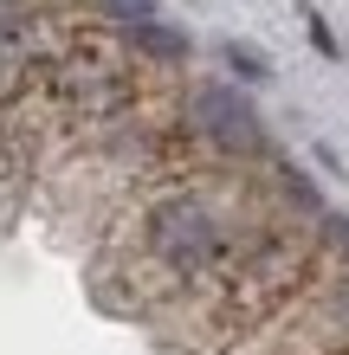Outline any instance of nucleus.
Masks as SVG:
<instances>
[{
	"label": "nucleus",
	"instance_id": "f257e3e1",
	"mask_svg": "<svg viewBox=\"0 0 349 355\" xmlns=\"http://www.w3.org/2000/svg\"><path fill=\"white\" fill-rule=\"evenodd\" d=\"M233 200L220 187H169L136 214L130 278L142 291H188L233 259Z\"/></svg>",
	"mask_w": 349,
	"mask_h": 355
},
{
	"label": "nucleus",
	"instance_id": "f03ea898",
	"mask_svg": "<svg viewBox=\"0 0 349 355\" xmlns=\"http://www.w3.org/2000/svg\"><path fill=\"white\" fill-rule=\"evenodd\" d=\"M188 130L214 142L220 155H265V123L239 97V85H194L188 91Z\"/></svg>",
	"mask_w": 349,
	"mask_h": 355
},
{
	"label": "nucleus",
	"instance_id": "7ed1b4c3",
	"mask_svg": "<svg viewBox=\"0 0 349 355\" xmlns=\"http://www.w3.org/2000/svg\"><path fill=\"white\" fill-rule=\"evenodd\" d=\"M104 13L123 26H142V19H155V0H104Z\"/></svg>",
	"mask_w": 349,
	"mask_h": 355
},
{
	"label": "nucleus",
	"instance_id": "20e7f679",
	"mask_svg": "<svg viewBox=\"0 0 349 355\" xmlns=\"http://www.w3.org/2000/svg\"><path fill=\"white\" fill-rule=\"evenodd\" d=\"M227 58H233V65H239L246 78H265V58H259V52H239V46H227Z\"/></svg>",
	"mask_w": 349,
	"mask_h": 355
}]
</instances>
